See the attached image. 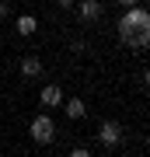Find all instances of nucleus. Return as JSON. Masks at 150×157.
I'll return each mask as SVG.
<instances>
[{"mask_svg": "<svg viewBox=\"0 0 150 157\" xmlns=\"http://www.w3.org/2000/svg\"><path fill=\"white\" fill-rule=\"evenodd\" d=\"M98 140H101V147H108V150H112V147L122 140V126H119V122H101Z\"/></svg>", "mask_w": 150, "mask_h": 157, "instance_id": "nucleus-3", "label": "nucleus"}, {"mask_svg": "<svg viewBox=\"0 0 150 157\" xmlns=\"http://www.w3.org/2000/svg\"><path fill=\"white\" fill-rule=\"evenodd\" d=\"M119 4H122V7H133V4H140V0H119Z\"/></svg>", "mask_w": 150, "mask_h": 157, "instance_id": "nucleus-11", "label": "nucleus"}, {"mask_svg": "<svg viewBox=\"0 0 150 157\" xmlns=\"http://www.w3.org/2000/svg\"><path fill=\"white\" fill-rule=\"evenodd\" d=\"M39 73H42V59L39 56H25L21 59V77L32 80V77H39Z\"/></svg>", "mask_w": 150, "mask_h": 157, "instance_id": "nucleus-6", "label": "nucleus"}, {"mask_svg": "<svg viewBox=\"0 0 150 157\" xmlns=\"http://www.w3.org/2000/svg\"><path fill=\"white\" fill-rule=\"evenodd\" d=\"M39 101H42L45 108H60V105H63V91H60V84H45L42 94H39Z\"/></svg>", "mask_w": 150, "mask_h": 157, "instance_id": "nucleus-5", "label": "nucleus"}, {"mask_svg": "<svg viewBox=\"0 0 150 157\" xmlns=\"http://www.w3.org/2000/svg\"><path fill=\"white\" fill-rule=\"evenodd\" d=\"M56 4H60V7H73V0H56Z\"/></svg>", "mask_w": 150, "mask_h": 157, "instance_id": "nucleus-12", "label": "nucleus"}, {"mask_svg": "<svg viewBox=\"0 0 150 157\" xmlns=\"http://www.w3.org/2000/svg\"><path fill=\"white\" fill-rule=\"evenodd\" d=\"M63 112H67V119H84V112H87V108H84V101L80 98H63Z\"/></svg>", "mask_w": 150, "mask_h": 157, "instance_id": "nucleus-8", "label": "nucleus"}, {"mask_svg": "<svg viewBox=\"0 0 150 157\" xmlns=\"http://www.w3.org/2000/svg\"><path fill=\"white\" fill-rule=\"evenodd\" d=\"M119 39H122L126 49L143 52L150 45V11H143L140 4L126 7V14L119 17Z\"/></svg>", "mask_w": 150, "mask_h": 157, "instance_id": "nucleus-1", "label": "nucleus"}, {"mask_svg": "<svg viewBox=\"0 0 150 157\" xmlns=\"http://www.w3.org/2000/svg\"><path fill=\"white\" fill-rule=\"evenodd\" d=\"M14 28H17V35H35V28H39V17H32V14H21L14 21Z\"/></svg>", "mask_w": 150, "mask_h": 157, "instance_id": "nucleus-7", "label": "nucleus"}, {"mask_svg": "<svg viewBox=\"0 0 150 157\" xmlns=\"http://www.w3.org/2000/svg\"><path fill=\"white\" fill-rule=\"evenodd\" d=\"M77 14H80L84 25H94L98 17H101V4H98V0H80V4H77Z\"/></svg>", "mask_w": 150, "mask_h": 157, "instance_id": "nucleus-4", "label": "nucleus"}, {"mask_svg": "<svg viewBox=\"0 0 150 157\" xmlns=\"http://www.w3.org/2000/svg\"><path fill=\"white\" fill-rule=\"evenodd\" d=\"M143 87L150 91V70H143Z\"/></svg>", "mask_w": 150, "mask_h": 157, "instance_id": "nucleus-10", "label": "nucleus"}, {"mask_svg": "<svg viewBox=\"0 0 150 157\" xmlns=\"http://www.w3.org/2000/svg\"><path fill=\"white\" fill-rule=\"evenodd\" d=\"M28 133H32V140H35V143H42V147H45V143H52V140H56V122H52L49 115H35V119H32V126H28Z\"/></svg>", "mask_w": 150, "mask_h": 157, "instance_id": "nucleus-2", "label": "nucleus"}, {"mask_svg": "<svg viewBox=\"0 0 150 157\" xmlns=\"http://www.w3.org/2000/svg\"><path fill=\"white\" fill-rule=\"evenodd\" d=\"M11 14V4H7V0H0V17H7Z\"/></svg>", "mask_w": 150, "mask_h": 157, "instance_id": "nucleus-9", "label": "nucleus"}]
</instances>
